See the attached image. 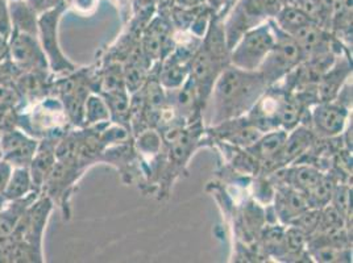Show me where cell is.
I'll return each instance as SVG.
<instances>
[{"label": "cell", "instance_id": "cell-1", "mask_svg": "<svg viewBox=\"0 0 353 263\" xmlns=\"http://www.w3.org/2000/svg\"><path fill=\"white\" fill-rule=\"evenodd\" d=\"M265 83L261 73L247 72L235 66L225 67L212 86V124L237 118L264 95Z\"/></svg>", "mask_w": 353, "mask_h": 263}, {"label": "cell", "instance_id": "cell-2", "mask_svg": "<svg viewBox=\"0 0 353 263\" xmlns=\"http://www.w3.org/2000/svg\"><path fill=\"white\" fill-rule=\"evenodd\" d=\"M281 7V0H239L223 27L228 50L245 32L277 15Z\"/></svg>", "mask_w": 353, "mask_h": 263}, {"label": "cell", "instance_id": "cell-3", "mask_svg": "<svg viewBox=\"0 0 353 263\" xmlns=\"http://www.w3.org/2000/svg\"><path fill=\"white\" fill-rule=\"evenodd\" d=\"M270 24L276 33V44L259 69L266 85H273L281 78L294 72L295 67L306 59L299 45L295 43L294 39L289 33L280 30L276 21L272 19Z\"/></svg>", "mask_w": 353, "mask_h": 263}, {"label": "cell", "instance_id": "cell-4", "mask_svg": "<svg viewBox=\"0 0 353 263\" xmlns=\"http://www.w3.org/2000/svg\"><path fill=\"white\" fill-rule=\"evenodd\" d=\"M276 44V33L270 19L245 32L232 48L231 63L237 69L257 72Z\"/></svg>", "mask_w": 353, "mask_h": 263}, {"label": "cell", "instance_id": "cell-5", "mask_svg": "<svg viewBox=\"0 0 353 263\" xmlns=\"http://www.w3.org/2000/svg\"><path fill=\"white\" fill-rule=\"evenodd\" d=\"M65 6L59 4L43 12L37 19V36L40 46L53 70H68L72 69L69 61L62 54L59 45V23Z\"/></svg>", "mask_w": 353, "mask_h": 263}, {"label": "cell", "instance_id": "cell-6", "mask_svg": "<svg viewBox=\"0 0 353 263\" xmlns=\"http://www.w3.org/2000/svg\"><path fill=\"white\" fill-rule=\"evenodd\" d=\"M39 147V143L23 132L11 129L0 137V151L4 161L12 167H28Z\"/></svg>", "mask_w": 353, "mask_h": 263}, {"label": "cell", "instance_id": "cell-7", "mask_svg": "<svg viewBox=\"0 0 353 263\" xmlns=\"http://www.w3.org/2000/svg\"><path fill=\"white\" fill-rule=\"evenodd\" d=\"M8 52L16 66L23 70L40 69L46 65L44 52L33 34L12 30Z\"/></svg>", "mask_w": 353, "mask_h": 263}, {"label": "cell", "instance_id": "cell-8", "mask_svg": "<svg viewBox=\"0 0 353 263\" xmlns=\"http://www.w3.org/2000/svg\"><path fill=\"white\" fill-rule=\"evenodd\" d=\"M348 111L341 103L321 102L311 112L314 131L322 137L340 134L347 124Z\"/></svg>", "mask_w": 353, "mask_h": 263}, {"label": "cell", "instance_id": "cell-9", "mask_svg": "<svg viewBox=\"0 0 353 263\" xmlns=\"http://www.w3.org/2000/svg\"><path fill=\"white\" fill-rule=\"evenodd\" d=\"M307 209H310L309 202L303 192L290 186L276 191V215L282 222L292 224Z\"/></svg>", "mask_w": 353, "mask_h": 263}, {"label": "cell", "instance_id": "cell-10", "mask_svg": "<svg viewBox=\"0 0 353 263\" xmlns=\"http://www.w3.org/2000/svg\"><path fill=\"white\" fill-rule=\"evenodd\" d=\"M312 140H314L312 132L307 128H303V127H299V128L295 127L294 131L290 132V134L288 133V137L281 147L279 154L272 162L280 163V166L294 162L301 156L305 154V151L311 145Z\"/></svg>", "mask_w": 353, "mask_h": 263}, {"label": "cell", "instance_id": "cell-11", "mask_svg": "<svg viewBox=\"0 0 353 263\" xmlns=\"http://www.w3.org/2000/svg\"><path fill=\"white\" fill-rule=\"evenodd\" d=\"M56 160L57 157L54 145H50L45 141L43 144H39V147L28 166L34 190H39L44 186L46 178L50 174L53 166L56 165Z\"/></svg>", "mask_w": 353, "mask_h": 263}, {"label": "cell", "instance_id": "cell-12", "mask_svg": "<svg viewBox=\"0 0 353 263\" xmlns=\"http://www.w3.org/2000/svg\"><path fill=\"white\" fill-rule=\"evenodd\" d=\"M351 72L352 70L348 62H338L332 65L318 83V99H321L319 102H332V99L336 98L339 91H341L340 88L343 87L344 81L350 76Z\"/></svg>", "mask_w": 353, "mask_h": 263}, {"label": "cell", "instance_id": "cell-13", "mask_svg": "<svg viewBox=\"0 0 353 263\" xmlns=\"http://www.w3.org/2000/svg\"><path fill=\"white\" fill-rule=\"evenodd\" d=\"M289 132L283 129H273L261 136L253 145L248 147L250 156H253L256 160L272 162L274 157L279 154L281 147L283 145Z\"/></svg>", "mask_w": 353, "mask_h": 263}, {"label": "cell", "instance_id": "cell-14", "mask_svg": "<svg viewBox=\"0 0 353 263\" xmlns=\"http://www.w3.org/2000/svg\"><path fill=\"white\" fill-rule=\"evenodd\" d=\"M12 30L37 36L36 10L26 0H12L8 4Z\"/></svg>", "mask_w": 353, "mask_h": 263}, {"label": "cell", "instance_id": "cell-15", "mask_svg": "<svg viewBox=\"0 0 353 263\" xmlns=\"http://www.w3.org/2000/svg\"><path fill=\"white\" fill-rule=\"evenodd\" d=\"M322 176L323 174L316 167L299 165L294 169L286 170V174L282 176V179L285 180L286 186L306 193L322 179Z\"/></svg>", "mask_w": 353, "mask_h": 263}, {"label": "cell", "instance_id": "cell-16", "mask_svg": "<svg viewBox=\"0 0 353 263\" xmlns=\"http://www.w3.org/2000/svg\"><path fill=\"white\" fill-rule=\"evenodd\" d=\"M32 191H34L33 182L30 178L28 167H14L8 185L4 191V199L7 200H19L28 196Z\"/></svg>", "mask_w": 353, "mask_h": 263}, {"label": "cell", "instance_id": "cell-17", "mask_svg": "<svg viewBox=\"0 0 353 263\" xmlns=\"http://www.w3.org/2000/svg\"><path fill=\"white\" fill-rule=\"evenodd\" d=\"M274 17H276L274 21L279 25V28L283 30V32H286V33H289V34L293 33L298 28H301L302 25L312 21L309 16L306 15L295 4L282 6L280 11L277 12V15L274 16Z\"/></svg>", "mask_w": 353, "mask_h": 263}, {"label": "cell", "instance_id": "cell-18", "mask_svg": "<svg viewBox=\"0 0 353 263\" xmlns=\"http://www.w3.org/2000/svg\"><path fill=\"white\" fill-rule=\"evenodd\" d=\"M186 76V69L179 57H172L170 62L165 65L162 72L161 82L166 87H176L181 86Z\"/></svg>", "mask_w": 353, "mask_h": 263}, {"label": "cell", "instance_id": "cell-19", "mask_svg": "<svg viewBox=\"0 0 353 263\" xmlns=\"http://www.w3.org/2000/svg\"><path fill=\"white\" fill-rule=\"evenodd\" d=\"M110 117V108L102 98L91 95L86 99V121L88 124H95L105 121Z\"/></svg>", "mask_w": 353, "mask_h": 263}, {"label": "cell", "instance_id": "cell-20", "mask_svg": "<svg viewBox=\"0 0 353 263\" xmlns=\"http://www.w3.org/2000/svg\"><path fill=\"white\" fill-rule=\"evenodd\" d=\"M307 242L306 232L298 227H292L285 232V250L290 253H301Z\"/></svg>", "mask_w": 353, "mask_h": 263}, {"label": "cell", "instance_id": "cell-21", "mask_svg": "<svg viewBox=\"0 0 353 263\" xmlns=\"http://www.w3.org/2000/svg\"><path fill=\"white\" fill-rule=\"evenodd\" d=\"M331 200L334 203V208L341 215V218H347V215L351 209V190H350V187H344V186L335 187Z\"/></svg>", "mask_w": 353, "mask_h": 263}, {"label": "cell", "instance_id": "cell-22", "mask_svg": "<svg viewBox=\"0 0 353 263\" xmlns=\"http://www.w3.org/2000/svg\"><path fill=\"white\" fill-rule=\"evenodd\" d=\"M12 33V24H11V16L7 0H0V36H3L6 40L11 37Z\"/></svg>", "mask_w": 353, "mask_h": 263}, {"label": "cell", "instance_id": "cell-23", "mask_svg": "<svg viewBox=\"0 0 353 263\" xmlns=\"http://www.w3.org/2000/svg\"><path fill=\"white\" fill-rule=\"evenodd\" d=\"M12 170H14L12 165H10L8 162L4 161V160L0 161V196H3V198H4V191H6V187L8 185V180H10Z\"/></svg>", "mask_w": 353, "mask_h": 263}, {"label": "cell", "instance_id": "cell-24", "mask_svg": "<svg viewBox=\"0 0 353 263\" xmlns=\"http://www.w3.org/2000/svg\"><path fill=\"white\" fill-rule=\"evenodd\" d=\"M7 52H8L7 40L3 36H0V59H3V56H6Z\"/></svg>", "mask_w": 353, "mask_h": 263}]
</instances>
